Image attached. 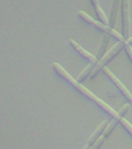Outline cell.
Returning a JSON list of instances; mask_svg holds the SVG:
<instances>
[{
	"label": "cell",
	"mask_w": 132,
	"mask_h": 149,
	"mask_svg": "<svg viewBox=\"0 0 132 149\" xmlns=\"http://www.w3.org/2000/svg\"><path fill=\"white\" fill-rule=\"evenodd\" d=\"M107 124H108L107 121H103L102 123L98 126L97 128L94 130V132H93V134L90 137L88 143H87L89 146H93V144H94V143L97 141L98 138L100 137V134L102 132H103V130H104V129L106 128V127H107Z\"/></svg>",
	"instance_id": "cell-8"
},
{
	"label": "cell",
	"mask_w": 132,
	"mask_h": 149,
	"mask_svg": "<svg viewBox=\"0 0 132 149\" xmlns=\"http://www.w3.org/2000/svg\"><path fill=\"white\" fill-rule=\"evenodd\" d=\"M70 43H71V44H72V46L74 47V48L78 52H79V53L81 54L82 56H84L85 58L89 59V60L91 62H96V63L97 62V58H96V56L93 55L92 54H90L89 52L86 51V50H85L83 47H82L80 46L77 42L75 41L74 40H72V39L70 40Z\"/></svg>",
	"instance_id": "cell-7"
},
{
	"label": "cell",
	"mask_w": 132,
	"mask_h": 149,
	"mask_svg": "<svg viewBox=\"0 0 132 149\" xmlns=\"http://www.w3.org/2000/svg\"><path fill=\"white\" fill-rule=\"evenodd\" d=\"M82 149H90V146H89V144H87L86 145V146L84 147V148Z\"/></svg>",
	"instance_id": "cell-19"
},
{
	"label": "cell",
	"mask_w": 132,
	"mask_h": 149,
	"mask_svg": "<svg viewBox=\"0 0 132 149\" xmlns=\"http://www.w3.org/2000/svg\"><path fill=\"white\" fill-rule=\"evenodd\" d=\"M120 6H121V0H114V2H113V6H112L110 16L109 19L110 27L113 28V29L116 24L117 19L118 16L119 9H120Z\"/></svg>",
	"instance_id": "cell-6"
},
{
	"label": "cell",
	"mask_w": 132,
	"mask_h": 149,
	"mask_svg": "<svg viewBox=\"0 0 132 149\" xmlns=\"http://www.w3.org/2000/svg\"><path fill=\"white\" fill-rule=\"evenodd\" d=\"M78 15H79L80 17L85 19L86 22H88L89 23H91V24H93L94 26L96 27H97L98 29H100V30H103V31H104V32L107 33H109L110 35H111L114 37H115L116 39L119 40V41L123 42V43H125L126 40L124 38V37L121 33H119L117 31L113 29V28L110 27L109 26H106L104 25L103 23H100V22H97L96 20H95L94 19H93L91 16H89L87 13H86L85 12L83 11H79L78 12Z\"/></svg>",
	"instance_id": "cell-2"
},
{
	"label": "cell",
	"mask_w": 132,
	"mask_h": 149,
	"mask_svg": "<svg viewBox=\"0 0 132 149\" xmlns=\"http://www.w3.org/2000/svg\"><path fill=\"white\" fill-rule=\"evenodd\" d=\"M121 11H122V30L123 37L125 40L130 38L131 19L129 0H121Z\"/></svg>",
	"instance_id": "cell-4"
},
{
	"label": "cell",
	"mask_w": 132,
	"mask_h": 149,
	"mask_svg": "<svg viewBox=\"0 0 132 149\" xmlns=\"http://www.w3.org/2000/svg\"><path fill=\"white\" fill-rule=\"evenodd\" d=\"M104 136L103 135H100V137L98 138L97 141L94 143V144H93V146L91 147L90 149H98V148L102 144L103 141V140H104Z\"/></svg>",
	"instance_id": "cell-14"
},
{
	"label": "cell",
	"mask_w": 132,
	"mask_h": 149,
	"mask_svg": "<svg viewBox=\"0 0 132 149\" xmlns=\"http://www.w3.org/2000/svg\"><path fill=\"white\" fill-rule=\"evenodd\" d=\"M96 11L98 17L100 19V20L102 21V23H103L106 26H109V19L107 18V16L105 15V13L103 11V9L100 8V6L96 7Z\"/></svg>",
	"instance_id": "cell-12"
},
{
	"label": "cell",
	"mask_w": 132,
	"mask_h": 149,
	"mask_svg": "<svg viewBox=\"0 0 132 149\" xmlns=\"http://www.w3.org/2000/svg\"><path fill=\"white\" fill-rule=\"evenodd\" d=\"M53 65L54 68V69H55L56 71L64 78V79H66L69 83L72 84V86H74L79 92H81L82 94H84L86 96L89 98L90 100H94L96 102H97L98 100H99V98L96 97V96L94 95V93H93L91 91L89 90L88 88H86V87L82 86V84L79 83V81H77V80H75L71 74H69V73H68L65 68H63L62 66H61V65H59V64H58V63H53V65Z\"/></svg>",
	"instance_id": "cell-1"
},
{
	"label": "cell",
	"mask_w": 132,
	"mask_h": 149,
	"mask_svg": "<svg viewBox=\"0 0 132 149\" xmlns=\"http://www.w3.org/2000/svg\"><path fill=\"white\" fill-rule=\"evenodd\" d=\"M126 42H127V43H128V44H131V43H132V37H130V38H129L128 40H126Z\"/></svg>",
	"instance_id": "cell-18"
},
{
	"label": "cell",
	"mask_w": 132,
	"mask_h": 149,
	"mask_svg": "<svg viewBox=\"0 0 132 149\" xmlns=\"http://www.w3.org/2000/svg\"><path fill=\"white\" fill-rule=\"evenodd\" d=\"M124 47H125V50H126V51H127V53H128V54L129 55V57H130L131 60L132 61V47H131V46L130 44H128V43L125 42V43H124Z\"/></svg>",
	"instance_id": "cell-15"
},
{
	"label": "cell",
	"mask_w": 132,
	"mask_h": 149,
	"mask_svg": "<svg viewBox=\"0 0 132 149\" xmlns=\"http://www.w3.org/2000/svg\"><path fill=\"white\" fill-rule=\"evenodd\" d=\"M124 47V43L119 41L117 42L114 46H113V47H111V48L110 49L109 51H108V52H107V53L105 54L103 56V58L96 64L95 67H94L93 72H92V73H91L90 74L91 78H94V77L96 75V74H97L98 72H100V69H101V68H102L103 67L110 59H111V58H114V56L116 55L118 53L119 51L123 48Z\"/></svg>",
	"instance_id": "cell-3"
},
{
	"label": "cell",
	"mask_w": 132,
	"mask_h": 149,
	"mask_svg": "<svg viewBox=\"0 0 132 149\" xmlns=\"http://www.w3.org/2000/svg\"><path fill=\"white\" fill-rule=\"evenodd\" d=\"M95 65L96 62H92L91 64H89V65L88 66H87V67L79 74V77H78V79H77V81H82V80H84V79H86V77L88 76L89 74H91V73L93 72V68L95 67Z\"/></svg>",
	"instance_id": "cell-10"
},
{
	"label": "cell",
	"mask_w": 132,
	"mask_h": 149,
	"mask_svg": "<svg viewBox=\"0 0 132 149\" xmlns=\"http://www.w3.org/2000/svg\"><path fill=\"white\" fill-rule=\"evenodd\" d=\"M110 42V37L108 36H104V38L102 40V43L100 44V47L97 51V57L98 58H103V56L105 54L107 53V48L108 45H109Z\"/></svg>",
	"instance_id": "cell-9"
},
{
	"label": "cell",
	"mask_w": 132,
	"mask_h": 149,
	"mask_svg": "<svg viewBox=\"0 0 132 149\" xmlns=\"http://www.w3.org/2000/svg\"><path fill=\"white\" fill-rule=\"evenodd\" d=\"M91 1H92V3H93V6H95V8L100 6H99V1H98V0H91Z\"/></svg>",
	"instance_id": "cell-17"
},
{
	"label": "cell",
	"mask_w": 132,
	"mask_h": 149,
	"mask_svg": "<svg viewBox=\"0 0 132 149\" xmlns=\"http://www.w3.org/2000/svg\"><path fill=\"white\" fill-rule=\"evenodd\" d=\"M119 120H118V119H113V120L107 124V126L106 127L104 130H103V135L104 137H107V136L111 133L112 130H114V128L116 127V125L117 124Z\"/></svg>",
	"instance_id": "cell-11"
},
{
	"label": "cell",
	"mask_w": 132,
	"mask_h": 149,
	"mask_svg": "<svg viewBox=\"0 0 132 149\" xmlns=\"http://www.w3.org/2000/svg\"><path fill=\"white\" fill-rule=\"evenodd\" d=\"M129 107H130V105L125 104L123 107H122V108H121V109H120V111L118 112V113L121 117H122V116H124V114H125L126 112L128 111V109H129Z\"/></svg>",
	"instance_id": "cell-16"
},
{
	"label": "cell",
	"mask_w": 132,
	"mask_h": 149,
	"mask_svg": "<svg viewBox=\"0 0 132 149\" xmlns=\"http://www.w3.org/2000/svg\"><path fill=\"white\" fill-rule=\"evenodd\" d=\"M103 72H104V73L106 74H107V76L109 77L110 79H111L112 81H113V82H114L115 85H116L117 86V88L120 89V90L121 91V93H123L124 95H125L126 98L128 99V100H130V101H131L132 102V95L131 93L128 91V89L125 87V86L124 85L122 82H121L120 80H119L117 78L115 75H114L113 73H112V72L110 71V70L109 69V68H103Z\"/></svg>",
	"instance_id": "cell-5"
},
{
	"label": "cell",
	"mask_w": 132,
	"mask_h": 149,
	"mask_svg": "<svg viewBox=\"0 0 132 149\" xmlns=\"http://www.w3.org/2000/svg\"><path fill=\"white\" fill-rule=\"evenodd\" d=\"M120 122H121V123L123 124V126L126 128V129H127V130H128V132L130 133L132 135V125L131 124V123H129V122H128V121L125 118H123V117L120 119Z\"/></svg>",
	"instance_id": "cell-13"
}]
</instances>
